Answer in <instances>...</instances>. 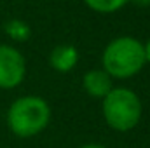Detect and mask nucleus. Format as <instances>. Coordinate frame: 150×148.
<instances>
[{"mask_svg":"<svg viewBox=\"0 0 150 148\" xmlns=\"http://www.w3.org/2000/svg\"><path fill=\"white\" fill-rule=\"evenodd\" d=\"M112 80L113 78L105 70H89L82 77V87L89 96L103 99L113 89Z\"/></svg>","mask_w":150,"mask_h":148,"instance_id":"obj_5","label":"nucleus"},{"mask_svg":"<svg viewBox=\"0 0 150 148\" xmlns=\"http://www.w3.org/2000/svg\"><path fill=\"white\" fill-rule=\"evenodd\" d=\"M143 51H145V61L150 65V38L147 40V44H143Z\"/></svg>","mask_w":150,"mask_h":148,"instance_id":"obj_9","label":"nucleus"},{"mask_svg":"<svg viewBox=\"0 0 150 148\" xmlns=\"http://www.w3.org/2000/svg\"><path fill=\"white\" fill-rule=\"evenodd\" d=\"M79 63V51L72 44H59L49 54V65L59 73L72 72Z\"/></svg>","mask_w":150,"mask_h":148,"instance_id":"obj_6","label":"nucleus"},{"mask_svg":"<svg viewBox=\"0 0 150 148\" xmlns=\"http://www.w3.org/2000/svg\"><path fill=\"white\" fill-rule=\"evenodd\" d=\"M129 2H134L140 7H150V0H129Z\"/></svg>","mask_w":150,"mask_h":148,"instance_id":"obj_10","label":"nucleus"},{"mask_svg":"<svg viewBox=\"0 0 150 148\" xmlns=\"http://www.w3.org/2000/svg\"><path fill=\"white\" fill-rule=\"evenodd\" d=\"M4 30L9 35V38H12L14 42H26L32 37V28L23 19H9L4 25Z\"/></svg>","mask_w":150,"mask_h":148,"instance_id":"obj_7","label":"nucleus"},{"mask_svg":"<svg viewBox=\"0 0 150 148\" xmlns=\"http://www.w3.org/2000/svg\"><path fill=\"white\" fill-rule=\"evenodd\" d=\"M82 2L98 14H113L120 11L129 0H82Z\"/></svg>","mask_w":150,"mask_h":148,"instance_id":"obj_8","label":"nucleus"},{"mask_svg":"<svg viewBox=\"0 0 150 148\" xmlns=\"http://www.w3.org/2000/svg\"><path fill=\"white\" fill-rule=\"evenodd\" d=\"M103 70L117 80H127L134 75H138L145 61V51L143 44L134 37H117L107 44L101 54Z\"/></svg>","mask_w":150,"mask_h":148,"instance_id":"obj_1","label":"nucleus"},{"mask_svg":"<svg viewBox=\"0 0 150 148\" xmlns=\"http://www.w3.org/2000/svg\"><path fill=\"white\" fill-rule=\"evenodd\" d=\"M51 122V106L40 96H21L7 111V125L18 138H33Z\"/></svg>","mask_w":150,"mask_h":148,"instance_id":"obj_2","label":"nucleus"},{"mask_svg":"<svg viewBox=\"0 0 150 148\" xmlns=\"http://www.w3.org/2000/svg\"><path fill=\"white\" fill-rule=\"evenodd\" d=\"M26 77L25 56L12 45L0 44V89H14Z\"/></svg>","mask_w":150,"mask_h":148,"instance_id":"obj_4","label":"nucleus"},{"mask_svg":"<svg viewBox=\"0 0 150 148\" xmlns=\"http://www.w3.org/2000/svg\"><path fill=\"white\" fill-rule=\"evenodd\" d=\"M79 148H107V147H103L100 143H87V145H82V147H79Z\"/></svg>","mask_w":150,"mask_h":148,"instance_id":"obj_11","label":"nucleus"},{"mask_svg":"<svg viewBox=\"0 0 150 148\" xmlns=\"http://www.w3.org/2000/svg\"><path fill=\"white\" fill-rule=\"evenodd\" d=\"M103 118L107 125L117 132L134 129L142 118L143 106L140 96L127 87H113L103 98Z\"/></svg>","mask_w":150,"mask_h":148,"instance_id":"obj_3","label":"nucleus"}]
</instances>
